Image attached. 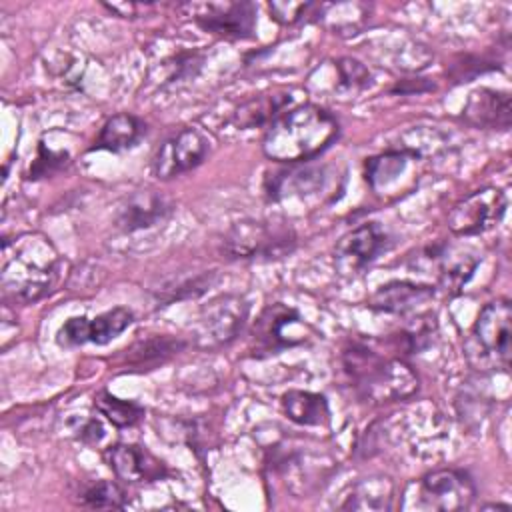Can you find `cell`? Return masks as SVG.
Returning <instances> with one entry per match:
<instances>
[{"instance_id":"cell-23","label":"cell","mask_w":512,"mask_h":512,"mask_svg":"<svg viewBox=\"0 0 512 512\" xmlns=\"http://www.w3.org/2000/svg\"><path fill=\"white\" fill-rule=\"evenodd\" d=\"M184 346V340L172 336H154L148 340H140L126 350V364L134 370H152L154 366L178 354Z\"/></svg>"},{"instance_id":"cell-34","label":"cell","mask_w":512,"mask_h":512,"mask_svg":"<svg viewBox=\"0 0 512 512\" xmlns=\"http://www.w3.org/2000/svg\"><path fill=\"white\" fill-rule=\"evenodd\" d=\"M110 12H116L122 18H136L138 10L150 8V4H104Z\"/></svg>"},{"instance_id":"cell-26","label":"cell","mask_w":512,"mask_h":512,"mask_svg":"<svg viewBox=\"0 0 512 512\" xmlns=\"http://www.w3.org/2000/svg\"><path fill=\"white\" fill-rule=\"evenodd\" d=\"M132 322H134V314L128 308L118 306V308L106 310L90 320L88 342L96 346H104L112 342L118 334H122Z\"/></svg>"},{"instance_id":"cell-24","label":"cell","mask_w":512,"mask_h":512,"mask_svg":"<svg viewBox=\"0 0 512 512\" xmlns=\"http://www.w3.org/2000/svg\"><path fill=\"white\" fill-rule=\"evenodd\" d=\"M410 156L414 154L408 150H386L378 156H372L366 162V180L374 190L390 186L406 170Z\"/></svg>"},{"instance_id":"cell-4","label":"cell","mask_w":512,"mask_h":512,"mask_svg":"<svg viewBox=\"0 0 512 512\" xmlns=\"http://www.w3.org/2000/svg\"><path fill=\"white\" fill-rule=\"evenodd\" d=\"M512 352V308L506 298L488 302L470 332L466 354L480 370H508Z\"/></svg>"},{"instance_id":"cell-7","label":"cell","mask_w":512,"mask_h":512,"mask_svg":"<svg viewBox=\"0 0 512 512\" xmlns=\"http://www.w3.org/2000/svg\"><path fill=\"white\" fill-rule=\"evenodd\" d=\"M248 320V302L236 294H224L210 300L194 324L192 338L204 350L230 344Z\"/></svg>"},{"instance_id":"cell-1","label":"cell","mask_w":512,"mask_h":512,"mask_svg":"<svg viewBox=\"0 0 512 512\" xmlns=\"http://www.w3.org/2000/svg\"><path fill=\"white\" fill-rule=\"evenodd\" d=\"M64 260L42 232H22L2 240L0 286L6 300L34 304L60 282Z\"/></svg>"},{"instance_id":"cell-18","label":"cell","mask_w":512,"mask_h":512,"mask_svg":"<svg viewBox=\"0 0 512 512\" xmlns=\"http://www.w3.org/2000/svg\"><path fill=\"white\" fill-rule=\"evenodd\" d=\"M434 296L432 286L414 284L408 280H392L382 284L370 298V306L390 314H406L426 304Z\"/></svg>"},{"instance_id":"cell-27","label":"cell","mask_w":512,"mask_h":512,"mask_svg":"<svg viewBox=\"0 0 512 512\" xmlns=\"http://www.w3.org/2000/svg\"><path fill=\"white\" fill-rule=\"evenodd\" d=\"M334 64H336V72H338L336 90L340 94H356L370 86L372 74L362 62H358L354 58H340Z\"/></svg>"},{"instance_id":"cell-32","label":"cell","mask_w":512,"mask_h":512,"mask_svg":"<svg viewBox=\"0 0 512 512\" xmlns=\"http://www.w3.org/2000/svg\"><path fill=\"white\" fill-rule=\"evenodd\" d=\"M310 8H312V4H308V2H270L268 4L272 18L284 26L298 22Z\"/></svg>"},{"instance_id":"cell-8","label":"cell","mask_w":512,"mask_h":512,"mask_svg":"<svg viewBox=\"0 0 512 512\" xmlns=\"http://www.w3.org/2000/svg\"><path fill=\"white\" fill-rule=\"evenodd\" d=\"M212 150L210 138L198 128H182L166 138L152 156V172L160 180H170L200 166Z\"/></svg>"},{"instance_id":"cell-13","label":"cell","mask_w":512,"mask_h":512,"mask_svg":"<svg viewBox=\"0 0 512 512\" xmlns=\"http://www.w3.org/2000/svg\"><path fill=\"white\" fill-rule=\"evenodd\" d=\"M196 24L222 38L244 40L252 38L256 30V6L252 2L206 4L194 16Z\"/></svg>"},{"instance_id":"cell-10","label":"cell","mask_w":512,"mask_h":512,"mask_svg":"<svg viewBox=\"0 0 512 512\" xmlns=\"http://www.w3.org/2000/svg\"><path fill=\"white\" fill-rule=\"evenodd\" d=\"M272 468L284 478L292 494L304 498L322 488L334 470V460L314 450H278L272 456Z\"/></svg>"},{"instance_id":"cell-21","label":"cell","mask_w":512,"mask_h":512,"mask_svg":"<svg viewBox=\"0 0 512 512\" xmlns=\"http://www.w3.org/2000/svg\"><path fill=\"white\" fill-rule=\"evenodd\" d=\"M286 104H290V94H284V92H268V94L252 96L232 112V124L242 130L270 124L278 114L284 112Z\"/></svg>"},{"instance_id":"cell-29","label":"cell","mask_w":512,"mask_h":512,"mask_svg":"<svg viewBox=\"0 0 512 512\" xmlns=\"http://www.w3.org/2000/svg\"><path fill=\"white\" fill-rule=\"evenodd\" d=\"M70 162V154L68 150H54L50 146H46L44 142L38 144V156L34 160V164L28 170V178L30 180H38L44 178L60 168H64Z\"/></svg>"},{"instance_id":"cell-30","label":"cell","mask_w":512,"mask_h":512,"mask_svg":"<svg viewBox=\"0 0 512 512\" xmlns=\"http://www.w3.org/2000/svg\"><path fill=\"white\" fill-rule=\"evenodd\" d=\"M500 64L498 62H490V60H484V58H478V56H460L454 64H450L448 68V76L456 82V84H462V82H470L474 76L478 74H484L488 70H498Z\"/></svg>"},{"instance_id":"cell-11","label":"cell","mask_w":512,"mask_h":512,"mask_svg":"<svg viewBox=\"0 0 512 512\" xmlns=\"http://www.w3.org/2000/svg\"><path fill=\"white\" fill-rule=\"evenodd\" d=\"M308 332L310 328L302 322L300 314L282 302L266 306L252 330L256 348L266 354H278L284 348L304 344Z\"/></svg>"},{"instance_id":"cell-15","label":"cell","mask_w":512,"mask_h":512,"mask_svg":"<svg viewBox=\"0 0 512 512\" xmlns=\"http://www.w3.org/2000/svg\"><path fill=\"white\" fill-rule=\"evenodd\" d=\"M172 202L156 190L128 194L116 210V226L122 232H136L164 222L172 214Z\"/></svg>"},{"instance_id":"cell-31","label":"cell","mask_w":512,"mask_h":512,"mask_svg":"<svg viewBox=\"0 0 512 512\" xmlns=\"http://www.w3.org/2000/svg\"><path fill=\"white\" fill-rule=\"evenodd\" d=\"M88 326L90 318L86 316H72L68 318L58 330V344L60 346H82L88 342Z\"/></svg>"},{"instance_id":"cell-22","label":"cell","mask_w":512,"mask_h":512,"mask_svg":"<svg viewBox=\"0 0 512 512\" xmlns=\"http://www.w3.org/2000/svg\"><path fill=\"white\" fill-rule=\"evenodd\" d=\"M284 414L300 426H326L330 408L326 396L310 390H288L282 394Z\"/></svg>"},{"instance_id":"cell-3","label":"cell","mask_w":512,"mask_h":512,"mask_svg":"<svg viewBox=\"0 0 512 512\" xmlns=\"http://www.w3.org/2000/svg\"><path fill=\"white\" fill-rule=\"evenodd\" d=\"M342 366L364 402L388 404L408 400L418 392V376L410 364L402 358L384 356L362 342L344 348Z\"/></svg>"},{"instance_id":"cell-12","label":"cell","mask_w":512,"mask_h":512,"mask_svg":"<svg viewBox=\"0 0 512 512\" xmlns=\"http://www.w3.org/2000/svg\"><path fill=\"white\" fill-rule=\"evenodd\" d=\"M392 246L388 232L378 222H366L346 232L334 248V262L340 274H360L382 252Z\"/></svg>"},{"instance_id":"cell-17","label":"cell","mask_w":512,"mask_h":512,"mask_svg":"<svg viewBox=\"0 0 512 512\" xmlns=\"http://www.w3.org/2000/svg\"><path fill=\"white\" fill-rule=\"evenodd\" d=\"M394 500V482L388 476H366L346 488L340 510H390Z\"/></svg>"},{"instance_id":"cell-33","label":"cell","mask_w":512,"mask_h":512,"mask_svg":"<svg viewBox=\"0 0 512 512\" xmlns=\"http://www.w3.org/2000/svg\"><path fill=\"white\" fill-rule=\"evenodd\" d=\"M104 436V428H102V424H100V420H88L82 428H80V434H78V438L82 440V442H88V444H96V442H100V438Z\"/></svg>"},{"instance_id":"cell-5","label":"cell","mask_w":512,"mask_h":512,"mask_svg":"<svg viewBox=\"0 0 512 512\" xmlns=\"http://www.w3.org/2000/svg\"><path fill=\"white\" fill-rule=\"evenodd\" d=\"M296 248V232L280 220L234 222L222 240V252L232 260H278Z\"/></svg>"},{"instance_id":"cell-19","label":"cell","mask_w":512,"mask_h":512,"mask_svg":"<svg viewBox=\"0 0 512 512\" xmlns=\"http://www.w3.org/2000/svg\"><path fill=\"white\" fill-rule=\"evenodd\" d=\"M146 134V124L134 114L120 112L110 116L90 150H108V152H124L134 148L140 138Z\"/></svg>"},{"instance_id":"cell-14","label":"cell","mask_w":512,"mask_h":512,"mask_svg":"<svg viewBox=\"0 0 512 512\" xmlns=\"http://www.w3.org/2000/svg\"><path fill=\"white\" fill-rule=\"evenodd\" d=\"M104 458L116 478L128 484L156 482L162 480L168 472L162 460L138 444L118 442L104 452Z\"/></svg>"},{"instance_id":"cell-28","label":"cell","mask_w":512,"mask_h":512,"mask_svg":"<svg viewBox=\"0 0 512 512\" xmlns=\"http://www.w3.org/2000/svg\"><path fill=\"white\" fill-rule=\"evenodd\" d=\"M82 504L88 508H124L126 492L112 480H100L84 492Z\"/></svg>"},{"instance_id":"cell-20","label":"cell","mask_w":512,"mask_h":512,"mask_svg":"<svg viewBox=\"0 0 512 512\" xmlns=\"http://www.w3.org/2000/svg\"><path fill=\"white\" fill-rule=\"evenodd\" d=\"M324 184V170L302 166L274 174L266 182V194L270 200H282L288 196H308L320 190Z\"/></svg>"},{"instance_id":"cell-2","label":"cell","mask_w":512,"mask_h":512,"mask_svg":"<svg viewBox=\"0 0 512 512\" xmlns=\"http://www.w3.org/2000/svg\"><path fill=\"white\" fill-rule=\"evenodd\" d=\"M340 126L332 112L318 104H300L278 114L262 140L264 154L280 164L314 160L338 138Z\"/></svg>"},{"instance_id":"cell-25","label":"cell","mask_w":512,"mask_h":512,"mask_svg":"<svg viewBox=\"0 0 512 512\" xmlns=\"http://www.w3.org/2000/svg\"><path fill=\"white\" fill-rule=\"evenodd\" d=\"M96 410L116 428H128L144 418V408L138 402L122 400L106 390H102L94 400Z\"/></svg>"},{"instance_id":"cell-6","label":"cell","mask_w":512,"mask_h":512,"mask_svg":"<svg viewBox=\"0 0 512 512\" xmlns=\"http://www.w3.org/2000/svg\"><path fill=\"white\" fill-rule=\"evenodd\" d=\"M406 496H412V502H404V508L454 512L472 506L476 486L468 472L460 468H440L410 484Z\"/></svg>"},{"instance_id":"cell-16","label":"cell","mask_w":512,"mask_h":512,"mask_svg":"<svg viewBox=\"0 0 512 512\" xmlns=\"http://www.w3.org/2000/svg\"><path fill=\"white\" fill-rule=\"evenodd\" d=\"M462 118L474 128L508 130L512 122L510 94L504 90L478 88L470 92L462 110Z\"/></svg>"},{"instance_id":"cell-9","label":"cell","mask_w":512,"mask_h":512,"mask_svg":"<svg viewBox=\"0 0 512 512\" xmlns=\"http://www.w3.org/2000/svg\"><path fill=\"white\" fill-rule=\"evenodd\" d=\"M508 198L498 188H480L464 196L448 214V228L458 236L482 234L504 218Z\"/></svg>"}]
</instances>
